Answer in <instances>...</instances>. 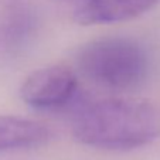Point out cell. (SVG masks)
<instances>
[{"mask_svg":"<svg viewBox=\"0 0 160 160\" xmlns=\"http://www.w3.org/2000/svg\"><path fill=\"white\" fill-rule=\"evenodd\" d=\"M51 130L38 121L0 115V153L37 148L51 139Z\"/></svg>","mask_w":160,"mask_h":160,"instance_id":"obj_6","label":"cell"},{"mask_svg":"<svg viewBox=\"0 0 160 160\" xmlns=\"http://www.w3.org/2000/svg\"><path fill=\"white\" fill-rule=\"evenodd\" d=\"M77 67L92 84L111 91H130L145 82L149 55L145 47L128 37H102L84 44Z\"/></svg>","mask_w":160,"mask_h":160,"instance_id":"obj_2","label":"cell"},{"mask_svg":"<svg viewBox=\"0 0 160 160\" xmlns=\"http://www.w3.org/2000/svg\"><path fill=\"white\" fill-rule=\"evenodd\" d=\"M38 28V16L24 0H14L0 12V51L16 54L26 48Z\"/></svg>","mask_w":160,"mask_h":160,"instance_id":"obj_4","label":"cell"},{"mask_svg":"<svg viewBox=\"0 0 160 160\" xmlns=\"http://www.w3.org/2000/svg\"><path fill=\"white\" fill-rule=\"evenodd\" d=\"M160 4V0H85L74 12L82 26L112 24L136 18Z\"/></svg>","mask_w":160,"mask_h":160,"instance_id":"obj_5","label":"cell"},{"mask_svg":"<svg viewBox=\"0 0 160 160\" xmlns=\"http://www.w3.org/2000/svg\"><path fill=\"white\" fill-rule=\"evenodd\" d=\"M78 77L67 65H50L31 72L20 87V97L36 109H60L75 98Z\"/></svg>","mask_w":160,"mask_h":160,"instance_id":"obj_3","label":"cell"},{"mask_svg":"<svg viewBox=\"0 0 160 160\" xmlns=\"http://www.w3.org/2000/svg\"><path fill=\"white\" fill-rule=\"evenodd\" d=\"M79 143L102 150H133L160 136V111L139 98L111 97L82 106L72 122Z\"/></svg>","mask_w":160,"mask_h":160,"instance_id":"obj_1","label":"cell"}]
</instances>
